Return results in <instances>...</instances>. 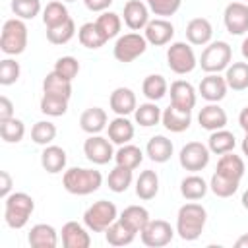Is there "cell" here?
Listing matches in <instances>:
<instances>
[{
	"mask_svg": "<svg viewBox=\"0 0 248 248\" xmlns=\"http://www.w3.org/2000/svg\"><path fill=\"white\" fill-rule=\"evenodd\" d=\"M240 147H242V155H246V157H248V130L244 132V140H242Z\"/></svg>",
	"mask_w": 248,
	"mask_h": 248,
	"instance_id": "cell-57",
	"label": "cell"
},
{
	"mask_svg": "<svg viewBox=\"0 0 248 248\" xmlns=\"http://www.w3.org/2000/svg\"><path fill=\"white\" fill-rule=\"evenodd\" d=\"M43 93H50V95H60L70 99L72 97V81L62 78L60 74H56L54 70L48 72L43 79Z\"/></svg>",
	"mask_w": 248,
	"mask_h": 248,
	"instance_id": "cell-37",
	"label": "cell"
},
{
	"mask_svg": "<svg viewBox=\"0 0 248 248\" xmlns=\"http://www.w3.org/2000/svg\"><path fill=\"white\" fill-rule=\"evenodd\" d=\"M41 0H12V12L19 19H33L41 14Z\"/></svg>",
	"mask_w": 248,
	"mask_h": 248,
	"instance_id": "cell-47",
	"label": "cell"
},
{
	"mask_svg": "<svg viewBox=\"0 0 248 248\" xmlns=\"http://www.w3.org/2000/svg\"><path fill=\"white\" fill-rule=\"evenodd\" d=\"M99 25V29L103 31V35L108 39H114V37H120V29H122V17L114 12H101V16L97 17L95 21Z\"/></svg>",
	"mask_w": 248,
	"mask_h": 248,
	"instance_id": "cell-42",
	"label": "cell"
},
{
	"mask_svg": "<svg viewBox=\"0 0 248 248\" xmlns=\"http://www.w3.org/2000/svg\"><path fill=\"white\" fill-rule=\"evenodd\" d=\"M227 112L223 107H219L217 103H207L205 107H202V110L198 112V122L203 130L207 132H215L227 126Z\"/></svg>",
	"mask_w": 248,
	"mask_h": 248,
	"instance_id": "cell-20",
	"label": "cell"
},
{
	"mask_svg": "<svg viewBox=\"0 0 248 248\" xmlns=\"http://www.w3.org/2000/svg\"><path fill=\"white\" fill-rule=\"evenodd\" d=\"M21 76V68H19V62H16L14 58H4L0 62V85L8 87V85H14Z\"/></svg>",
	"mask_w": 248,
	"mask_h": 248,
	"instance_id": "cell-49",
	"label": "cell"
},
{
	"mask_svg": "<svg viewBox=\"0 0 248 248\" xmlns=\"http://www.w3.org/2000/svg\"><path fill=\"white\" fill-rule=\"evenodd\" d=\"M56 138V126L48 120H39L31 128V140L37 145H50Z\"/></svg>",
	"mask_w": 248,
	"mask_h": 248,
	"instance_id": "cell-46",
	"label": "cell"
},
{
	"mask_svg": "<svg viewBox=\"0 0 248 248\" xmlns=\"http://www.w3.org/2000/svg\"><path fill=\"white\" fill-rule=\"evenodd\" d=\"M10 118H14V103L6 95H2L0 97V124Z\"/></svg>",
	"mask_w": 248,
	"mask_h": 248,
	"instance_id": "cell-51",
	"label": "cell"
},
{
	"mask_svg": "<svg viewBox=\"0 0 248 248\" xmlns=\"http://www.w3.org/2000/svg\"><path fill=\"white\" fill-rule=\"evenodd\" d=\"M159 194V174L151 169H145L136 178V196L143 202L153 200Z\"/></svg>",
	"mask_w": 248,
	"mask_h": 248,
	"instance_id": "cell-28",
	"label": "cell"
},
{
	"mask_svg": "<svg viewBox=\"0 0 248 248\" xmlns=\"http://www.w3.org/2000/svg\"><path fill=\"white\" fill-rule=\"evenodd\" d=\"M238 186H240V182L231 180V178H227V176H223L219 172H213V176L209 180V190L217 198H231L232 194H236Z\"/></svg>",
	"mask_w": 248,
	"mask_h": 248,
	"instance_id": "cell-44",
	"label": "cell"
},
{
	"mask_svg": "<svg viewBox=\"0 0 248 248\" xmlns=\"http://www.w3.org/2000/svg\"><path fill=\"white\" fill-rule=\"evenodd\" d=\"M68 101L66 97H60V95H50V93H43L41 97V103H39V108L43 114L46 116H64L68 112Z\"/></svg>",
	"mask_w": 248,
	"mask_h": 248,
	"instance_id": "cell-41",
	"label": "cell"
},
{
	"mask_svg": "<svg viewBox=\"0 0 248 248\" xmlns=\"http://www.w3.org/2000/svg\"><path fill=\"white\" fill-rule=\"evenodd\" d=\"M232 60V48L227 41H211L203 50L198 60L202 70L205 74H219L229 68Z\"/></svg>",
	"mask_w": 248,
	"mask_h": 248,
	"instance_id": "cell-5",
	"label": "cell"
},
{
	"mask_svg": "<svg viewBox=\"0 0 248 248\" xmlns=\"http://www.w3.org/2000/svg\"><path fill=\"white\" fill-rule=\"evenodd\" d=\"M196 101H198V93L190 81L176 79L170 83V105L172 107L186 110V112H192V108L196 107Z\"/></svg>",
	"mask_w": 248,
	"mask_h": 248,
	"instance_id": "cell-14",
	"label": "cell"
},
{
	"mask_svg": "<svg viewBox=\"0 0 248 248\" xmlns=\"http://www.w3.org/2000/svg\"><path fill=\"white\" fill-rule=\"evenodd\" d=\"M118 219V209L108 200H97L83 211V225L91 232H105Z\"/></svg>",
	"mask_w": 248,
	"mask_h": 248,
	"instance_id": "cell-6",
	"label": "cell"
},
{
	"mask_svg": "<svg viewBox=\"0 0 248 248\" xmlns=\"http://www.w3.org/2000/svg\"><path fill=\"white\" fill-rule=\"evenodd\" d=\"M143 37L147 39L149 45L153 46H163L169 45L174 37V25L167 17H155L149 19V23L143 29Z\"/></svg>",
	"mask_w": 248,
	"mask_h": 248,
	"instance_id": "cell-13",
	"label": "cell"
},
{
	"mask_svg": "<svg viewBox=\"0 0 248 248\" xmlns=\"http://www.w3.org/2000/svg\"><path fill=\"white\" fill-rule=\"evenodd\" d=\"M66 19H70V14L62 0H52L43 8V23L46 29L56 27V25L64 23Z\"/></svg>",
	"mask_w": 248,
	"mask_h": 248,
	"instance_id": "cell-39",
	"label": "cell"
},
{
	"mask_svg": "<svg viewBox=\"0 0 248 248\" xmlns=\"http://www.w3.org/2000/svg\"><path fill=\"white\" fill-rule=\"evenodd\" d=\"M141 93L147 101H161L169 93V83L161 74H149L141 83Z\"/></svg>",
	"mask_w": 248,
	"mask_h": 248,
	"instance_id": "cell-35",
	"label": "cell"
},
{
	"mask_svg": "<svg viewBox=\"0 0 248 248\" xmlns=\"http://www.w3.org/2000/svg\"><path fill=\"white\" fill-rule=\"evenodd\" d=\"M74 35H76V23L72 17L66 19L64 23L56 25V27L46 29V41L50 45H66L74 39Z\"/></svg>",
	"mask_w": 248,
	"mask_h": 248,
	"instance_id": "cell-43",
	"label": "cell"
},
{
	"mask_svg": "<svg viewBox=\"0 0 248 248\" xmlns=\"http://www.w3.org/2000/svg\"><path fill=\"white\" fill-rule=\"evenodd\" d=\"M227 89H229L227 79H225V76H219V74H207L205 78H202V81L198 85V93L207 103L223 101L227 95Z\"/></svg>",
	"mask_w": 248,
	"mask_h": 248,
	"instance_id": "cell-16",
	"label": "cell"
},
{
	"mask_svg": "<svg viewBox=\"0 0 248 248\" xmlns=\"http://www.w3.org/2000/svg\"><path fill=\"white\" fill-rule=\"evenodd\" d=\"M167 66L170 68V72L178 76H186L194 72V68L198 66V58L194 54L192 45L184 41L170 43V46L167 48Z\"/></svg>",
	"mask_w": 248,
	"mask_h": 248,
	"instance_id": "cell-7",
	"label": "cell"
},
{
	"mask_svg": "<svg viewBox=\"0 0 248 248\" xmlns=\"http://www.w3.org/2000/svg\"><path fill=\"white\" fill-rule=\"evenodd\" d=\"M118 219L126 227H130L134 232H141L143 227L151 221L149 219V211L143 205H128V207H124V211L118 215Z\"/></svg>",
	"mask_w": 248,
	"mask_h": 248,
	"instance_id": "cell-30",
	"label": "cell"
},
{
	"mask_svg": "<svg viewBox=\"0 0 248 248\" xmlns=\"http://www.w3.org/2000/svg\"><path fill=\"white\" fill-rule=\"evenodd\" d=\"M78 41L81 43V46L97 50L107 43V37L103 35V31L99 29V25L95 21H87L78 29Z\"/></svg>",
	"mask_w": 248,
	"mask_h": 248,
	"instance_id": "cell-31",
	"label": "cell"
},
{
	"mask_svg": "<svg viewBox=\"0 0 248 248\" xmlns=\"http://www.w3.org/2000/svg\"><path fill=\"white\" fill-rule=\"evenodd\" d=\"M161 116H163V110L157 107L155 101H147V103H141L136 110H134V118H136V124H140L141 128H151V126H157L161 122Z\"/></svg>",
	"mask_w": 248,
	"mask_h": 248,
	"instance_id": "cell-36",
	"label": "cell"
},
{
	"mask_svg": "<svg viewBox=\"0 0 248 248\" xmlns=\"http://www.w3.org/2000/svg\"><path fill=\"white\" fill-rule=\"evenodd\" d=\"M114 153L116 151L112 149V141L99 134H93L83 141V155L93 165H107L114 159Z\"/></svg>",
	"mask_w": 248,
	"mask_h": 248,
	"instance_id": "cell-11",
	"label": "cell"
},
{
	"mask_svg": "<svg viewBox=\"0 0 248 248\" xmlns=\"http://www.w3.org/2000/svg\"><path fill=\"white\" fill-rule=\"evenodd\" d=\"M207 223V211L202 203L196 202H188L184 205H180L178 213H176V234L186 240V242H194L202 236L203 227Z\"/></svg>",
	"mask_w": 248,
	"mask_h": 248,
	"instance_id": "cell-1",
	"label": "cell"
},
{
	"mask_svg": "<svg viewBox=\"0 0 248 248\" xmlns=\"http://www.w3.org/2000/svg\"><path fill=\"white\" fill-rule=\"evenodd\" d=\"M68 163V155L60 145H45L43 153H41V167L48 172V174H58L66 169Z\"/></svg>",
	"mask_w": 248,
	"mask_h": 248,
	"instance_id": "cell-25",
	"label": "cell"
},
{
	"mask_svg": "<svg viewBox=\"0 0 248 248\" xmlns=\"http://www.w3.org/2000/svg\"><path fill=\"white\" fill-rule=\"evenodd\" d=\"M147 39L140 33H124L120 37H116V43L112 46V54L118 62L122 64H130L136 58H140L145 50H147Z\"/></svg>",
	"mask_w": 248,
	"mask_h": 248,
	"instance_id": "cell-8",
	"label": "cell"
},
{
	"mask_svg": "<svg viewBox=\"0 0 248 248\" xmlns=\"http://www.w3.org/2000/svg\"><path fill=\"white\" fill-rule=\"evenodd\" d=\"M52 70H54L56 74H60L62 78L74 81V79L78 78V74H79V62H78V58H74V56H60V58L54 62V68H52Z\"/></svg>",
	"mask_w": 248,
	"mask_h": 248,
	"instance_id": "cell-50",
	"label": "cell"
},
{
	"mask_svg": "<svg viewBox=\"0 0 248 248\" xmlns=\"http://www.w3.org/2000/svg\"><path fill=\"white\" fill-rule=\"evenodd\" d=\"M174 232L176 231L165 219H151L143 227V231L140 232V236H141V242L145 246H149V248H163V246L170 244Z\"/></svg>",
	"mask_w": 248,
	"mask_h": 248,
	"instance_id": "cell-10",
	"label": "cell"
},
{
	"mask_svg": "<svg viewBox=\"0 0 248 248\" xmlns=\"http://www.w3.org/2000/svg\"><path fill=\"white\" fill-rule=\"evenodd\" d=\"M108 107L116 116H128L138 108L136 93L130 87H116L108 97Z\"/></svg>",
	"mask_w": 248,
	"mask_h": 248,
	"instance_id": "cell-18",
	"label": "cell"
},
{
	"mask_svg": "<svg viewBox=\"0 0 248 248\" xmlns=\"http://www.w3.org/2000/svg\"><path fill=\"white\" fill-rule=\"evenodd\" d=\"M234 246H236V248H248V232H244V234H240V236L236 238V242H234Z\"/></svg>",
	"mask_w": 248,
	"mask_h": 248,
	"instance_id": "cell-55",
	"label": "cell"
},
{
	"mask_svg": "<svg viewBox=\"0 0 248 248\" xmlns=\"http://www.w3.org/2000/svg\"><path fill=\"white\" fill-rule=\"evenodd\" d=\"M112 2H114V0H83L85 8H87L89 12H99V14H101V12H107Z\"/></svg>",
	"mask_w": 248,
	"mask_h": 248,
	"instance_id": "cell-52",
	"label": "cell"
},
{
	"mask_svg": "<svg viewBox=\"0 0 248 248\" xmlns=\"http://www.w3.org/2000/svg\"><path fill=\"white\" fill-rule=\"evenodd\" d=\"M0 136L6 143H19L25 136V124L19 118H10L0 124Z\"/></svg>",
	"mask_w": 248,
	"mask_h": 248,
	"instance_id": "cell-45",
	"label": "cell"
},
{
	"mask_svg": "<svg viewBox=\"0 0 248 248\" xmlns=\"http://www.w3.org/2000/svg\"><path fill=\"white\" fill-rule=\"evenodd\" d=\"M122 19H124L126 27L132 29V31L145 29V25L149 23V8H147V4L141 2V0H128L124 4Z\"/></svg>",
	"mask_w": 248,
	"mask_h": 248,
	"instance_id": "cell-15",
	"label": "cell"
},
{
	"mask_svg": "<svg viewBox=\"0 0 248 248\" xmlns=\"http://www.w3.org/2000/svg\"><path fill=\"white\" fill-rule=\"evenodd\" d=\"M27 242L33 248H56L58 244V232L52 225L46 223H37L31 227L27 234Z\"/></svg>",
	"mask_w": 248,
	"mask_h": 248,
	"instance_id": "cell-23",
	"label": "cell"
},
{
	"mask_svg": "<svg viewBox=\"0 0 248 248\" xmlns=\"http://www.w3.org/2000/svg\"><path fill=\"white\" fill-rule=\"evenodd\" d=\"M89 229L78 221H68L62 225L60 236L64 248H89L91 246V236L87 232Z\"/></svg>",
	"mask_w": 248,
	"mask_h": 248,
	"instance_id": "cell-17",
	"label": "cell"
},
{
	"mask_svg": "<svg viewBox=\"0 0 248 248\" xmlns=\"http://www.w3.org/2000/svg\"><path fill=\"white\" fill-rule=\"evenodd\" d=\"M240 203H242L244 209H248V190H244V194H242V198H240Z\"/></svg>",
	"mask_w": 248,
	"mask_h": 248,
	"instance_id": "cell-58",
	"label": "cell"
},
{
	"mask_svg": "<svg viewBox=\"0 0 248 248\" xmlns=\"http://www.w3.org/2000/svg\"><path fill=\"white\" fill-rule=\"evenodd\" d=\"M138 232H134L130 227H126L120 219H116L107 231H105V240L110 244V246H128L134 242Z\"/></svg>",
	"mask_w": 248,
	"mask_h": 248,
	"instance_id": "cell-34",
	"label": "cell"
},
{
	"mask_svg": "<svg viewBox=\"0 0 248 248\" xmlns=\"http://www.w3.org/2000/svg\"><path fill=\"white\" fill-rule=\"evenodd\" d=\"M27 48V25L19 17L6 19L0 33V50L8 56H17Z\"/></svg>",
	"mask_w": 248,
	"mask_h": 248,
	"instance_id": "cell-4",
	"label": "cell"
},
{
	"mask_svg": "<svg viewBox=\"0 0 248 248\" xmlns=\"http://www.w3.org/2000/svg\"><path fill=\"white\" fill-rule=\"evenodd\" d=\"M107 134H108V140L116 145H124V143H130L134 134H136V128L132 124V120H128V116H116L108 122L107 126Z\"/></svg>",
	"mask_w": 248,
	"mask_h": 248,
	"instance_id": "cell-24",
	"label": "cell"
},
{
	"mask_svg": "<svg viewBox=\"0 0 248 248\" xmlns=\"http://www.w3.org/2000/svg\"><path fill=\"white\" fill-rule=\"evenodd\" d=\"M145 4L151 14L159 17H170L180 10L182 0H145Z\"/></svg>",
	"mask_w": 248,
	"mask_h": 248,
	"instance_id": "cell-48",
	"label": "cell"
},
{
	"mask_svg": "<svg viewBox=\"0 0 248 248\" xmlns=\"http://www.w3.org/2000/svg\"><path fill=\"white\" fill-rule=\"evenodd\" d=\"M103 184V174L97 169H83V167H72L66 169L62 174V186L68 194L74 196H89L97 192Z\"/></svg>",
	"mask_w": 248,
	"mask_h": 248,
	"instance_id": "cell-2",
	"label": "cell"
},
{
	"mask_svg": "<svg viewBox=\"0 0 248 248\" xmlns=\"http://www.w3.org/2000/svg\"><path fill=\"white\" fill-rule=\"evenodd\" d=\"M244 170H246L244 159L240 155H234V151H229V153L221 155L219 161H217V169H215V172H219V174H223L231 180H236V182L242 180Z\"/></svg>",
	"mask_w": 248,
	"mask_h": 248,
	"instance_id": "cell-26",
	"label": "cell"
},
{
	"mask_svg": "<svg viewBox=\"0 0 248 248\" xmlns=\"http://www.w3.org/2000/svg\"><path fill=\"white\" fill-rule=\"evenodd\" d=\"M161 124L165 126V130H169L172 134H182L192 124V112H186V110H180V108L169 105L167 108H163Z\"/></svg>",
	"mask_w": 248,
	"mask_h": 248,
	"instance_id": "cell-22",
	"label": "cell"
},
{
	"mask_svg": "<svg viewBox=\"0 0 248 248\" xmlns=\"http://www.w3.org/2000/svg\"><path fill=\"white\" fill-rule=\"evenodd\" d=\"M209 190V184L200 176V174H190V176H184L182 182H180V194L184 200L188 202H198L202 200Z\"/></svg>",
	"mask_w": 248,
	"mask_h": 248,
	"instance_id": "cell-29",
	"label": "cell"
},
{
	"mask_svg": "<svg viewBox=\"0 0 248 248\" xmlns=\"http://www.w3.org/2000/svg\"><path fill=\"white\" fill-rule=\"evenodd\" d=\"M62 2H76V0H62Z\"/></svg>",
	"mask_w": 248,
	"mask_h": 248,
	"instance_id": "cell-59",
	"label": "cell"
},
{
	"mask_svg": "<svg viewBox=\"0 0 248 248\" xmlns=\"http://www.w3.org/2000/svg\"><path fill=\"white\" fill-rule=\"evenodd\" d=\"M234 145H236V138L232 132L221 128V130H215L209 134V140H207V147L213 155H225L229 151H234Z\"/></svg>",
	"mask_w": 248,
	"mask_h": 248,
	"instance_id": "cell-32",
	"label": "cell"
},
{
	"mask_svg": "<svg viewBox=\"0 0 248 248\" xmlns=\"http://www.w3.org/2000/svg\"><path fill=\"white\" fill-rule=\"evenodd\" d=\"M225 79L232 91L248 89V62H231L225 70Z\"/></svg>",
	"mask_w": 248,
	"mask_h": 248,
	"instance_id": "cell-33",
	"label": "cell"
},
{
	"mask_svg": "<svg viewBox=\"0 0 248 248\" xmlns=\"http://www.w3.org/2000/svg\"><path fill=\"white\" fill-rule=\"evenodd\" d=\"M0 194H2V198H8L10 194H12V186H14V182H12V176L6 172V170H2L0 172Z\"/></svg>",
	"mask_w": 248,
	"mask_h": 248,
	"instance_id": "cell-53",
	"label": "cell"
},
{
	"mask_svg": "<svg viewBox=\"0 0 248 248\" xmlns=\"http://www.w3.org/2000/svg\"><path fill=\"white\" fill-rule=\"evenodd\" d=\"M174 145L167 136H153L149 138L147 145H145V155L153 161V163H167L172 157Z\"/></svg>",
	"mask_w": 248,
	"mask_h": 248,
	"instance_id": "cell-27",
	"label": "cell"
},
{
	"mask_svg": "<svg viewBox=\"0 0 248 248\" xmlns=\"http://www.w3.org/2000/svg\"><path fill=\"white\" fill-rule=\"evenodd\" d=\"M240 52H242V58L248 62V37H244V41L240 45Z\"/></svg>",
	"mask_w": 248,
	"mask_h": 248,
	"instance_id": "cell-56",
	"label": "cell"
},
{
	"mask_svg": "<svg viewBox=\"0 0 248 248\" xmlns=\"http://www.w3.org/2000/svg\"><path fill=\"white\" fill-rule=\"evenodd\" d=\"M238 124H240V128L246 132L248 130V105L240 110V114H238Z\"/></svg>",
	"mask_w": 248,
	"mask_h": 248,
	"instance_id": "cell-54",
	"label": "cell"
},
{
	"mask_svg": "<svg viewBox=\"0 0 248 248\" xmlns=\"http://www.w3.org/2000/svg\"><path fill=\"white\" fill-rule=\"evenodd\" d=\"M225 29L231 35H244L248 33V2H231L225 6L223 12Z\"/></svg>",
	"mask_w": 248,
	"mask_h": 248,
	"instance_id": "cell-12",
	"label": "cell"
},
{
	"mask_svg": "<svg viewBox=\"0 0 248 248\" xmlns=\"http://www.w3.org/2000/svg\"><path fill=\"white\" fill-rule=\"evenodd\" d=\"M186 39L194 46H205L213 39V25L205 17H194L186 25Z\"/></svg>",
	"mask_w": 248,
	"mask_h": 248,
	"instance_id": "cell-19",
	"label": "cell"
},
{
	"mask_svg": "<svg viewBox=\"0 0 248 248\" xmlns=\"http://www.w3.org/2000/svg\"><path fill=\"white\" fill-rule=\"evenodd\" d=\"M107 126H108V116H107V110L101 107H89L79 116V128L89 136L101 134Z\"/></svg>",
	"mask_w": 248,
	"mask_h": 248,
	"instance_id": "cell-21",
	"label": "cell"
},
{
	"mask_svg": "<svg viewBox=\"0 0 248 248\" xmlns=\"http://www.w3.org/2000/svg\"><path fill=\"white\" fill-rule=\"evenodd\" d=\"M134 182V172L132 169H126V167H120L116 165L110 172H108V178H107V184H108V190H112L114 194H122L126 192Z\"/></svg>",
	"mask_w": 248,
	"mask_h": 248,
	"instance_id": "cell-40",
	"label": "cell"
},
{
	"mask_svg": "<svg viewBox=\"0 0 248 248\" xmlns=\"http://www.w3.org/2000/svg\"><path fill=\"white\" fill-rule=\"evenodd\" d=\"M114 161H116V165L134 170V169H138V167L141 165V161H143V151H141L138 145H134V143H124V145H120V147L116 149Z\"/></svg>",
	"mask_w": 248,
	"mask_h": 248,
	"instance_id": "cell-38",
	"label": "cell"
},
{
	"mask_svg": "<svg viewBox=\"0 0 248 248\" xmlns=\"http://www.w3.org/2000/svg\"><path fill=\"white\" fill-rule=\"evenodd\" d=\"M33 211L35 202L27 192H12L8 198H4V221L14 231L23 229Z\"/></svg>",
	"mask_w": 248,
	"mask_h": 248,
	"instance_id": "cell-3",
	"label": "cell"
},
{
	"mask_svg": "<svg viewBox=\"0 0 248 248\" xmlns=\"http://www.w3.org/2000/svg\"><path fill=\"white\" fill-rule=\"evenodd\" d=\"M209 157H211V151L205 143L188 141L186 145H182V149L178 153V163L184 170L198 172V170H203L209 165Z\"/></svg>",
	"mask_w": 248,
	"mask_h": 248,
	"instance_id": "cell-9",
	"label": "cell"
}]
</instances>
